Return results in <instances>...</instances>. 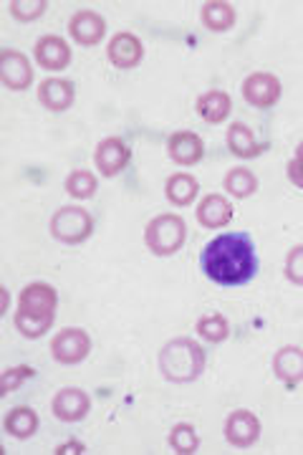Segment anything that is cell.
I'll return each instance as SVG.
<instances>
[{"mask_svg":"<svg viewBox=\"0 0 303 455\" xmlns=\"http://www.w3.org/2000/svg\"><path fill=\"white\" fill-rule=\"evenodd\" d=\"M200 266L212 283L223 289H235L256 276V245L248 233H223L203 248Z\"/></svg>","mask_w":303,"mask_h":455,"instance_id":"cell-1","label":"cell"},{"mask_svg":"<svg viewBox=\"0 0 303 455\" xmlns=\"http://www.w3.org/2000/svg\"><path fill=\"white\" fill-rule=\"evenodd\" d=\"M59 307V293L46 281L28 283L18 299L16 326L26 339H41L46 334Z\"/></svg>","mask_w":303,"mask_h":455,"instance_id":"cell-2","label":"cell"},{"mask_svg":"<svg viewBox=\"0 0 303 455\" xmlns=\"http://www.w3.org/2000/svg\"><path fill=\"white\" fill-rule=\"evenodd\" d=\"M160 372L170 382H195L205 372V352L195 339L177 337L160 352Z\"/></svg>","mask_w":303,"mask_h":455,"instance_id":"cell-3","label":"cell"},{"mask_svg":"<svg viewBox=\"0 0 303 455\" xmlns=\"http://www.w3.org/2000/svg\"><path fill=\"white\" fill-rule=\"evenodd\" d=\"M185 238H187V226L175 212H164V215L152 218L144 230V245L160 259L175 256L185 243Z\"/></svg>","mask_w":303,"mask_h":455,"instance_id":"cell-4","label":"cell"},{"mask_svg":"<svg viewBox=\"0 0 303 455\" xmlns=\"http://www.w3.org/2000/svg\"><path fill=\"white\" fill-rule=\"evenodd\" d=\"M94 233V218L86 208L66 205L51 218V235L64 245H79Z\"/></svg>","mask_w":303,"mask_h":455,"instance_id":"cell-5","label":"cell"},{"mask_svg":"<svg viewBox=\"0 0 303 455\" xmlns=\"http://www.w3.org/2000/svg\"><path fill=\"white\" fill-rule=\"evenodd\" d=\"M89 352H92V339L84 329L76 326L61 329L51 341V357L59 364H79L89 357Z\"/></svg>","mask_w":303,"mask_h":455,"instance_id":"cell-6","label":"cell"},{"mask_svg":"<svg viewBox=\"0 0 303 455\" xmlns=\"http://www.w3.org/2000/svg\"><path fill=\"white\" fill-rule=\"evenodd\" d=\"M281 94H283V86L278 82V76L266 74V71L251 74L243 82V99L251 107H258V109H271V107H275Z\"/></svg>","mask_w":303,"mask_h":455,"instance_id":"cell-7","label":"cell"},{"mask_svg":"<svg viewBox=\"0 0 303 455\" xmlns=\"http://www.w3.org/2000/svg\"><path fill=\"white\" fill-rule=\"evenodd\" d=\"M129 157H132V149L122 137H107L96 145L94 163L104 178H116L129 164Z\"/></svg>","mask_w":303,"mask_h":455,"instance_id":"cell-8","label":"cell"},{"mask_svg":"<svg viewBox=\"0 0 303 455\" xmlns=\"http://www.w3.org/2000/svg\"><path fill=\"white\" fill-rule=\"evenodd\" d=\"M260 438V420L251 410H235L225 420V440L233 448H251Z\"/></svg>","mask_w":303,"mask_h":455,"instance_id":"cell-9","label":"cell"},{"mask_svg":"<svg viewBox=\"0 0 303 455\" xmlns=\"http://www.w3.org/2000/svg\"><path fill=\"white\" fill-rule=\"evenodd\" d=\"M0 82L13 92L28 89L33 82V68L28 56H23L20 51L13 49L3 51L0 53Z\"/></svg>","mask_w":303,"mask_h":455,"instance_id":"cell-10","label":"cell"},{"mask_svg":"<svg viewBox=\"0 0 303 455\" xmlns=\"http://www.w3.org/2000/svg\"><path fill=\"white\" fill-rule=\"evenodd\" d=\"M51 410L61 423H79L92 410V397L79 387H64L61 392H56Z\"/></svg>","mask_w":303,"mask_h":455,"instance_id":"cell-11","label":"cell"},{"mask_svg":"<svg viewBox=\"0 0 303 455\" xmlns=\"http://www.w3.org/2000/svg\"><path fill=\"white\" fill-rule=\"evenodd\" d=\"M68 33L81 46H96L107 33V20L94 11H79L68 20Z\"/></svg>","mask_w":303,"mask_h":455,"instance_id":"cell-12","label":"cell"},{"mask_svg":"<svg viewBox=\"0 0 303 455\" xmlns=\"http://www.w3.org/2000/svg\"><path fill=\"white\" fill-rule=\"evenodd\" d=\"M107 56L116 68H134V66L142 64L144 59L142 41L134 33H116L109 41Z\"/></svg>","mask_w":303,"mask_h":455,"instance_id":"cell-13","label":"cell"},{"mask_svg":"<svg viewBox=\"0 0 303 455\" xmlns=\"http://www.w3.org/2000/svg\"><path fill=\"white\" fill-rule=\"evenodd\" d=\"M36 61L48 71H64L71 64V49L61 36L48 33L36 44Z\"/></svg>","mask_w":303,"mask_h":455,"instance_id":"cell-14","label":"cell"},{"mask_svg":"<svg viewBox=\"0 0 303 455\" xmlns=\"http://www.w3.org/2000/svg\"><path fill=\"white\" fill-rule=\"evenodd\" d=\"M167 152H170V157H172L177 164L190 167V164H197L203 160V155H205V142H203V137H197L195 132H175V134L167 140Z\"/></svg>","mask_w":303,"mask_h":455,"instance_id":"cell-15","label":"cell"},{"mask_svg":"<svg viewBox=\"0 0 303 455\" xmlns=\"http://www.w3.org/2000/svg\"><path fill=\"white\" fill-rule=\"evenodd\" d=\"M273 370L275 377L288 385V387H296L299 382H303V349L301 347H281L273 357Z\"/></svg>","mask_w":303,"mask_h":455,"instance_id":"cell-16","label":"cell"},{"mask_svg":"<svg viewBox=\"0 0 303 455\" xmlns=\"http://www.w3.org/2000/svg\"><path fill=\"white\" fill-rule=\"evenodd\" d=\"M74 97H76V92L68 79H46L38 86V101L48 112H66L74 104Z\"/></svg>","mask_w":303,"mask_h":455,"instance_id":"cell-17","label":"cell"},{"mask_svg":"<svg viewBox=\"0 0 303 455\" xmlns=\"http://www.w3.org/2000/svg\"><path fill=\"white\" fill-rule=\"evenodd\" d=\"M197 220H200V226L210 228V230L225 228L233 220V205L223 196L203 197V203L197 205Z\"/></svg>","mask_w":303,"mask_h":455,"instance_id":"cell-18","label":"cell"},{"mask_svg":"<svg viewBox=\"0 0 303 455\" xmlns=\"http://www.w3.org/2000/svg\"><path fill=\"white\" fill-rule=\"evenodd\" d=\"M227 147L240 160H253V157H258L263 152V145L253 137L251 127H245L243 122H233L227 127Z\"/></svg>","mask_w":303,"mask_h":455,"instance_id":"cell-19","label":"cell"},{"mask_svg":"<svg viewBox=\"0 0 303 455\" xmlns=\"http://www.w3.org/2000/svg\"><path fill=\"white\" fill-rule=\"evenodd\" d=\"M200 193V182L187 175V172H177L172 178L167 180L164 185V196L172 205H179V208H187L195 203V197Z\"/></svg>","mask_w":303,"mask_h":455,"instance_id":"cell-20","label":"cell"},{"mask_svg":"<svg viewBox=\"0 0 303 455\" xmlns=\"http://www.w3.org/2000/svg\"><path fill=\"white\" fill-rule=\"evenodd\" d=\"M3 427H5V433H8L11 438L28 440L31 435H36V430H38V415H36V410H31V407H13V410L5 415Z\"/></svg>","mask_w":303,"mask_h":455,"instance_id":"cell-21","label":"cell"},{"mask_svg":"<svg viewBox=\"0 0 303 455\" xmlns=\"http://www.w3.org/2000/svg\"><path fill=\"white\" fill-rule=\"evenodd\" d=\"M230 109H233V101L225 92H208L203 97L197 99V114L208 122V124H223L225 119L230 116Z\"/></svg>","mask_w":303,"mask_h":455,"instance_id":"cell-22","label":"cell"},{"mask_svg":"<svg viewBox=\"0 0 303 455\" xmlns=\"http://www.w3.org/2000/svg\"><path fill=\"white\" fill-rule=\"evenodd\" d=\"M203 23L215 33L230 31L235 26V8L225 0H210L203 5Z\"/></svg>","mask_w":303,"mask_h":455,"instance_id":"cell-23","label":"cell"},{"mask_svg":"<svg viewBox=\"0 0 303 455\" xmlns=\"http://www.w3.org/2000/svg\"><path fill=\"white\" fill-rule=\"evenodd\" d=\"M225 190L233 197H251L258 190V178L248 170V167H233L227 175H225Z\"/></svg>","mask_w":303,"mask_h":455,"instance_id":"cell-24","label":"cell"},{"mask_svg":"<svg viewBox=\"0 0 303 455\" xmlns=\"http://www.w3.org/2000/svg\"><path fill=\"white\" fill-rule=\"evenodd\" d=\"M170 448L179 455L197 453L200 448V435L195 430V425L190 423H177L170 433Z\"/></svg>","mask_w":303,"mask_h":455,"instance_id":"cell-25","label":"cell"},{"mask_svg":"<svg viewBox=\"0 0 303 455\" xmlns=\"http://www.w3.org/2000/svg\"><path fill=\"white\" fill-rule=\"evenodd\" d=\"M96 188H99V182H96V178L89 170H74V172L66 178V193L71 197H76V200H89V197H94Z\"/></svg>","mask_w":303,"mask_h":455,"instance_id":"cell-26","label":"cell"},{"mask_svg":"<svg viewBox=\"0 0 303 455\" xmlns=\"http://www.w3.org/2000/svg\"><path fill=\"white\" fill-rule=\"evenodd\" d=\"M197 334H200L205 341L218 344V341H225L227 337H230V324H227V319L220 316V314L203 316V319L197 322Z\"/></svg>","mask_w":303,"mask_h":455,"instance_id":"cell-27","label":"cell"},{"mask_svg":"<svg viewBox=\"0 0 303 455\" xmlns=\"http://www.w3.org/2000/svg\"><path fill=\"white\" fill-rule=\"evenodd\" d=\"M46 0H11V13L20 23H31L46 13Z\"/></svg>","mask_w":303,"mask_h":455,"instance_id":"cell-28","label":"cell"},{"mask_svg":"<svg viewBox=\"0 0 303 455\" xmlns=\"http://www.w3.org/2000/svg\"><path fill=\"white\" fill-rule=\"evenodd\" d=\"M28 377H33L31 367H11V370H5L3 377H0V395H11V392L18 390Z\"/></svg>","mask_w":303,"mask_h":455,"instance_id":"cell-29","label":"cell"},{"mask_svg":"<svg viewBox=\"0 0 303 455\" xmlns=\"http://www.w3.org/2000/svg\"><path fill=\"white\" fill-rule=\"evenodd\" d=\"M286 278L296 286H303V245L291 248L286 256Z\"/></svg>","mask_w":303,"mask_h":455,"instance_id":"cell-30","label":"cell"},{"mask_svg":"<svg viewBox=\"0 0 303 455\" xmlns=\"http://www.w3.org/2000/svg\"><path fill=\"white\" fill-rule=\"evenodd\" d=\"M286 175H288V180L296 185V188H301L303 190V140H301V145L296 147V155L288 160Z\"/></svg>","mask_w":303,"mask_h":455,"instance_id":"cell-31","label":"cell"},{"mask_svg":"<svg viewBox=\"0 0 303 455\" xmlns=\"http://www.w3.org/2000/svg\"><path fill=\"white\" fill-rule=\"evenodd\" d=\"M56 453L59 455L84 453V445H81V443H76V440H71V443H66V445H59V448H56Z\"/></svg>","mask_w":303,"mask_h":455,"instance_id":"cell-32","label":"cell"}]
</instances>
